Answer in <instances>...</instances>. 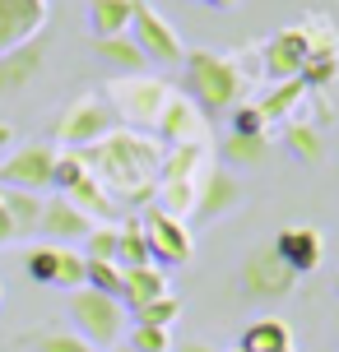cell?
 <instances>
[{
  "mask_svg": "<svg viewBox=\"0 0 339 352\" xmlns=\"http://www.w3.org/2000/svg\"><path fill=\"white\" fill-rule=\"evenodd\" d=\"M293 287H298V274L274 255L269 241H256V246L242 255V264H237V292H242V301H251V306L284 301V297H293Z\"/></svg>",
  "mask_w": 339,
  "mask_h": 352,
  "instance_id": "5",
  "label": "cell"
},
{
  "mask_svg": "<svg viewBox=\"0 0 339 352\" xmlns=\"http://www.w3.org/2000/svg\"><path fill=\"white\" fill-rule=\"evenodd\" d=\"M130 42L144 52V60L149 65H163V70H172V65H181L186 60V47H181L177 28L167 23V19L149 5V0H135V10H130Z\"/></svg>",
  "mask_w": 339,
  "mask_h": 352,
  "instance_id": "8",
  "label": "cell"
},
{
  "mask_svg": "<svg viewBox=\"0 0 339 352\" xmlns=\"http://www.w3.org/2000/svg\"><path fill=\"white\" fill-rule=\"evenodd\" d=\"M84 172L116 199V209H149L154 204V186H158V162L163 144L144 130L116 125L112 135H103L98 144L79 148Z\"/></svg>",
  "mask_w": 339,
  "mask_h": 352,
  "instance_id": "1",
  "label": "cell"
},
{
  "mask_svg": "<svg viewBox=\"0 0 339 352\" xmlns=\"http://www.w3.org/2000/svg\"><path fill=\"white\" fill-rule=\"evenodd\" d=\"M56 144L47 140H28L19 144L10 158L0 162V186L5 190H28V195H42L52 186V172H56Z\"/></svg>",
  "mask_w": 339,
  "mask_h": 352,
  "instance_id": "9",
  "label": "cell"
},
{
  "mask_svg": "<svg viewBox=\"0 0 339 352\" xmlns=\"http://www.w3.org/2000/svg\"><path fill=\"white\" fill-rule=\"evenodd\" d=\"M28 348L33 352H93L79 334H65V329H33Z\"/></svg>",
  "mask_w": 339,
  "mask_h": 352,
  "instance_id": "28",
  "label": "cell"
},
{
  "mask_svg": "<svg viewBox=\"0 0 339 352\" xmlns=\"http://www.w3.org/2000/svg\"><path fill=\"white\" fill-rule=\"evenodd\" d=\"M10 241H14V223H10V213L0 204V246H10Z\"/></svg>",
  "mask_w": 339,
  "mask_h": 352,
  "instance_id": "33",
  "label": "cell"
},
{
  "mask_svg": "<svg viewBox=\"0 0 339 352\" xmlns=\"http://www.w3.org/2000/svg\"><path fill=\"white\" fill-rule=\"evenodd\" d=\"M112 352H130V348H112Z\"/></svg>",
  "mask_w": 339,
  "mask_h": 352,
  "instance_id": "38",
  "label": "cell"
},
{
  "mask_svg": "<svg viewBox=\"0 0 339 352\" xmlns=\"http://www.w3.org/2000/svg\"><path fill=\"white\" fill-rule=\"evenodd\" d=\"M0 301H5V287H0Z\"/></svg>",
  "mask_w": 339,
  "mask_h": 352,
  "instance_id": "40",
  "label": "cell"
},
{
  "mask_svg": "<svg viewBox=\"0 0 339 352\" xmlns=\"http://www.w3.org/2000/svg\"><path fill=\"white\" fill-rule=\"evenodd\" d=\"M140 264H154V260H149V241H144L140 213H130V218H121V228H116V269H140Z\"/></svg>",
  "mask_w": 339,
  "mask_h": 352,
  "instance_id": "23",
  "label": "cell"
},
{
  "mask_svg": "<svg viewBox=\"0 0 339 352\" xmlns=\"http://www.w3.org/2000/svg\"><path fill=\"white\" fill-rule=\"evenodd\" d=\"M70 320H74V334L84 338L93 352H112L125 334V306L103 297V292H93V287L70 292Z\"/></svg>",
  "mask_w": 339,
  "mask_h": 352,
  "instance_id": "7",
  "label": "cell"
},
{
  "mask_svg": "<svg viewBox=\"0 0 339 352\" xmlns=\"http://www.w3.org/2000/svg\"><path fill=\"white\" fill-rule=\"evenodd\" d=\"M269 125L265 116L256 111V102H237L232 107V135H265Z\"/></svg>",
  "mask_w": 339,
  "mask_h": 352,
  "instance_id": "32",
  "label": "cell"
},
{
  "mask_svg": "<svg viewBox=\"0 0 339 352\" xmlns=\"http://www.w3.org/2000/svg\"><path fill=\"white\" fill-rule=\"evenodd\" d=\"M42 65H47V37H33V42H23V47L0 56V102L14 98V93H23V88L37 79Z\"/></svg>",
  "mask_w": 339,
  "mask_h": 352,
  "instance_id": "17",
  "label": "cell"
},
{
  "mask_svg": "<svg viewBox=\"0 0 339 352\" xmlns=\"http://www.w3.org/2000/svg\"><path fill=\"white\" fill-rule=\"evenodd\" d=\"M93 56L107 65V70H116V74H144V52L130 42V33H121V37H103V42H93Z\"/></svg>",
  "mask_w": 339,
  "mask_h": 352,
  "instance_id": "21",
  "label": "cell"
},
{
  "mask_svg": "<svg viewBox=\"0 0 339 352\" xmlns=\"http://www.w3.org/2000/svg\"><path fill=\"white\" fill-rule=\"evenodd\" d=\"M181 352H214L209 343H181Z\"/></svg>",
  "mask_w": 339,
  "mask_h": 352,
  "instance_id": "35",
  "label": "cell"
},
{
  "mask_svg": "<svg viewBox=\"0 0 339 352\" xmlns=\"http://www.w3.org/2000/svg\"><path fill=\"white\" fill-rule=\"evenodd\" d=\"M167 297V274L158 264H140V269H121V306L140 311L149 301Z\"/></svg>",
  "mask_w": 339,
  "mask_h": 352,
  "instance_id": "18",
  "label": "cell"
},
{
  "mask_svg": "<svg viewBox=\"0 0 339 352\" xmlns=\"http://www.w3.org/2000/svg\"><path fill=\"white\" fill-rule=\"evenodd\" d=\"M116 125H121V116L112 111L107 98H98V93H84V98L65 102V111L56 116V125H52V144H61V148L79 153V148L98 144L103 135H112Z\"/></svg>",
  "mask_w": 339,
  "mask_h": 352,
  "instance_id": "6",
  "label": "cell"
},
{
  "mask_svg": "<svg viewBox=\"0 0 339 352\" xmlns=\"http://www.w3.org/2000/svg\"><path fill=\"white\" fill-rule=\"evenodd\" d=\"M209 167V148L205 144H177V148H163L158 162V186H154V209L172 213V218H191L196 209V186L200 172Z\"/></svg>",
  "mask_w": 339,
  "mask_h": 352,
  "instance_id": "2",
  "label": "cell"
},
{
  "mask_svg": "<svg viewBox=\"0 0 339 352\" xmlns=\"http://www.w3.org/2000/svg\"><path fill=\"white\" fill-rule=\"evenodd\" d=\"M167 98H172V84L158 74H116L107 84V102L121 116V125L144 130V135H154V121H158Z\"/></svg>",
  "mask_w": 339,
  "mask_h": 352,
  "instance_id": "4",
  "label": "cell"
},
{
  "mask_svg": "<svg viewBox=\"0 0 339 352\" xmlns=\"http://www.w3.org/2000/svg\"><path fill=\"white\" fill-rule=\"evenodd\" d=\"M205 5H214V10H237L242 0H205Z\"/></svg>",
  "mask_w": 339,
  "mask_h": 352,
  "instance_id": "34",
  "label": "cell"
},
{
  "mask_svg": "<svg viewBox=\"0 0 339 352\" xmlns=\"http://www.w3.org/2000/svg\"><path fill=\"white\" fill-rule=\"evenodd\" d=\"M140 228H144V241H149V260L158 264H186L191 260V250H196V236H191V228L181 223V218H172V213L163 209H140Z\"/></svg>",
  "mask_w": 339,
  "mask_h": 352,
  "instance_id": "11",
  "label": "cell"
},
{
  "mask_svg": "<svg viewBox=\"0 0 339 352\" xmlns=\"http://www.w3.org/2000/svg\"><path fill=\"white\" fill-rule=\"evenodd\" d=\"M0 204L14 223V236H37V223H42V195H28V190H5L0 186Z\"/></svg>",
  "mask_w": 339,
  "mask_h": 352,
  "instance_id": "22",
  "label": "cell"
},
{
  "mask_svg": "<svg viewBox=\"0 0 339 352\" xmlns=\"http://www.w3.org/2000/svg\"><path fill=\"white\" fill-rule=\"evenodd\" d=\"M84 287L121 301V269H116V264H103V260H84Z\"/></svg>",
  "mask_w": 339,
  "mask_h": 352,
  "instance_id": "27",
  "label": "cell"
},
{
  "mask_svg": "<svg viewBox=\"0 0 339 352\" xmlns=\"http://www.w3.org/2000/svg\"><path fill=\"white\" fill-rule=\"evenodd\" d=\"M181 316V297H158V301H149V306H140L135 311V324H154V329H172Z\"/></svg>",
  "mask_w": 339,
  "mask_h": 352,
  "instance_id": "29",
  "label": "cell"
},
{
  "mask_svg": "<svg viewBox=\"0 0 339 352\" xmlns=\"http://www.w3.org/2000/svg\"><path fill=\"white\" fill-rule=\"evenodd\" d=\"M228 352H242V348H228Z\"/></svg>",
  "mask_w": 339,
  "mask_h": 352,
  "instance_id": "41",
  "label": "cell"
},
{
  "mask_svg": "<svg viewBox=\"0 0 339 352\" xmlns=\"http://www.w3.org/2000/svg\"><path fill=\"white\" fill-rule=\"evenodd\" d=\"M284 144H288V153H293L298 162H311V167H316V162L325 158L321 130H316V125H307V121H293V125H288V130H284Z\"/></svg>",
  "mask_w": 339,
  "mask_h": 352,
  "instance_id": "26",
  "label": "cell"
},
{
  "mask_svg": "<svg viewBox=\"0 0 339 352\" xmlns=\"http://www.w3.org/2000/svg\"><path fill=\"white\" fill-rule=\"evenodd\" d=\"M335 292H339V274H335Z\"/></svg>",
  "mask_w": 339,
  "mask_h": 352,
  "instance_id": "39",
  "label": "cell"
},
{
  "mask_svg": "<svg viewBox=\"0 0 339 352\" xmlns=\"http://www.w3.org/2000/svg\"><path fill=\"white\" fill-rule=\"evenodd\" d=\"M242 352H293V329H288V320H251L242 343Z\"/></svg>",
  "mask_w": 339,
  "mask_h": 352,
  "instance_id": "19",
  "label": "cell"
},
{
  "mask_svg": "<svg viewBox=\"0 0 339 352\" xmlns=\"http://www.w3.org/2000/svg\"><path fill=\"white\" fill-rule=\"evenodd\" d=\"M223 167H260L265 162V153H269V135H228L223 140Z\"/></svg>",
  "mask_w": 339,
  "mask_h": 352,
  "instance_id": "24",
  "label": "cell"
},
{
  "mask_svg": "<svg viewBox=\"0 0 339 352\" xmlns=\"http://www.w3.org/2000/svg\"><path fill=\"white\" fill-rule=\"evenodd\" d=\"M335 343H339V320H335Z\"/></svg>",
  "mask_w": 339,
  "mask_h": 352,
  "instance_id": "37",
  "label": "cell"
},
{
  "mask_svg": "<svg viewBox=\"0 0 339 352\" xmlns=\"http://www.w3.org/2000/svg\"><path fill=\"white\" fill-rule=\"evenodd\" d=\"M125 348H130V352H172V329L130 324V329H125Z\"/></svg>",
  "mask_w": 339,
  "mask_h": 352,
  "instance_id": "30",
  "label": "cell"
},
{
  "mask_svg": "<svg viewBox=\"0 0 339 352\" xmlns=\"http://www.w3.org/2000/svg\"><path fill=\"white\" fill-rule=\"evenodd\" d=\"M154 140L167 144V148H177V144H205L209 148V116L186 93H172L163 102L158 121H154Z\"/></svg>",
  "mask_w": 339,
  "mask_h": 352,
  "instance_id": "13",
  "label": "cell"
},
{
  "mask_svg": "<svg viewBox=\"0 0 339 352\" xmlns=\"http://www.w3.org/2000/svg\"><path fill=\"white\" fill-rule=\"evenodd\" d=\"M242 199H247L242 181H237L223 162H209V167L200 172L196 209H191V218H186V228H205V223H214V218H223V213L242 209Z\"/></svg>",
  "mask_w": 339,
  "mask_h": 352,
  "instance_id": "10",
  "label": "cell"
},
{
  "mask_svg": "<svg viewBox=\"0 0 339 352\" xmlns=\"http://www.w3.org/2000/svg\"><path fill=\"white\" fill-rule=\"evenodd\" d=\"M93 232V223L74 209L65 195H47L42 199V223H37V236H47L52 246H70V241H84Z\"/></svg>",
  "mask_w": 339,
  "mask_h": 352,
  "instance_id": "16",
  "label": "cell"
},
{
  "mask_svg": "<svg viewBox=\"0 0 339 352\" xmlns=\"http://www.w3.org/2000/svg\"><path fill=\"white\" fill-rule=\"evenodd\" d=\"M130 10H135V0H89V33H93V42L121 37L125 28H130Z\"/></svg>",
  "mask_w": 339,
  "mask_h": 352,
  "instance_id": "20",
  "label": "cell"
},
{
  "mask_svg": "<svg viewBox=\"0 0 339 352\" xmlns=\"http://www.w3.org/2000/svg\"><path fill=\"white\" fill-rule=\"evenodd\" d=\"M10 140H14V130H10V125L0 121V144H10Z\"/></svg>",
  "mask_w": 339,
  "mask_h": 352,
  "instance_id": "36",
  "label": "cell"
},
{
  "mask_svg": "<svg viewBox=\"0 0 339 352\" xmlns=\"http://www.w3.org/2000/svg\"><path fill=\"white\" fill-rule=\"evenodd\" d=\"M23 269L33 283H52V287H65V292H79L84 287V255L74 246H52V241H37L23 255Z\"/></svg>",
  "mask_w": 339,
  "mask_h": 352,
  "instance_id": "12",
  "label": "cell"
},
{
  "mask_svg": "<svg viewBox=\"0 0 339 352\" xmlns=\"http://www.w3.org/2000/svg\"><path fill=\"white\" fill-rule=\"evenodd\" d=\"M52 23V0H0V56L42 37Z\"/></svg>",
  "mask_w": 339,
  "mask_h": 352,
  "instance_id": "14",
  "label": "cell"
},
{
  "mask_svg": "<svg viewBox=\"0 0 339 352\" xmlns=\"http://www.w3.org/2000/svg\"><path fill=\"white\" fill-rule=\"evenodd\" d=\"M186 84H191V102L205 111V116H218V111H232L242 102V65L232 56L218 52H186Z\"/></svg>",
  "mask_w": 339,
  "mask_h": 352,
  "instance_id": "3",
  "label": "cell"
},
{
  "mask_svg": "<svg viewBox=\"0 0 339 352\" xmlns=\"http://www.w3.org/2000/svg\"><path fill=\"white\" fill-rule=\"evenodd\" d=\"M274 246V255L302 278V274H311V269H321L325 260V236L311 223H288V228H279V236L269 241Z\"/></svg>",
  "mask_w": 339,
  "mask_h": 352,
  "instance_id": "15",
  "label": "cell"
},
{
  "mask_svg": "<svg viewBox=\"0 0 339 352\" xmlns=\"http://www.w3.org/2000/svg\"><path fill=\"white\" fill-rule=\"evenodd\" d=\"M84 260H103V264H116V228H93L84 236Z\"/></svg>",
  "mask_w": 339,
  "mask_h": 352,
  "instance_id": "31",
  "label": "cell"
},
{
  "mask_svg": "<svg viewBox=\"0 0 339 352\" xmlns=\"http://www.w3.org/2000/svg\"><path fill=\"white\" fill-rule=\"evenodd\" d=\"M302 98H307V84H302V79H284V84H269L265 88V98L256 102V111H260V116H265V125H269V121H279V116H288V111L302 102Z\"/></svg>",
  "mask_w": 339,
  "mask_h": 352,
  "instance_id": "25",
  "label": "cell"
}]
</instances>
